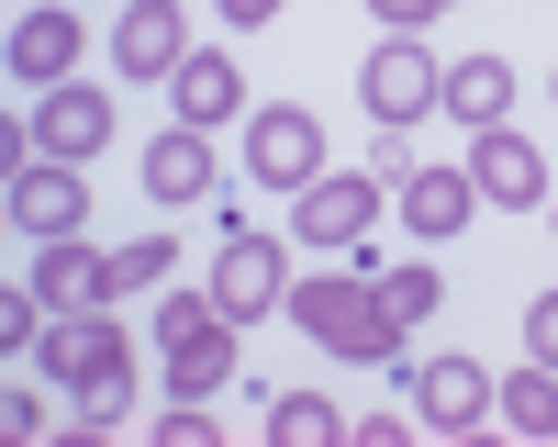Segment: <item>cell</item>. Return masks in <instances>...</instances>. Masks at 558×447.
<instances>
[{
  "label": "cell",
  "mask_w": 558,
  "mask_h": 447,
  "mask_svg": "<svg viewBox=\"0 0 558 447\" xmlns=\"http://www.w3.org/2000/svg\"><path fill=\"white\" fill-rule=\"evenodd\" d=\"M34 358H45V380L78 402V436H112L123 425V402H134V336L112 325V302L57 313V325L34 336Z\"/></svg>",
  "instance_id": "obj_1"
},
{
  "label": "cell",
  "mask_w": 558,
  "mask_h": 447,
  "mask_svg": "<svg viewBox=\"0 0 558 447\" xmlns=\"http://www.w3.org/2000/svg\"><path fill=\"white\" fill-rule=\"evenodd\" d=\"M436 89H447V68L425 57V34H380V45H368V68H357V101H368L380 134H413V123L436 112Z\"/></svg>",
  "instance_id": "obj_2"
},
{
  "label": "cell",
  "mask_w": 558,
  "mask_h": 447,
  "mask_svg": "<svg viewBox=\"0 0 558 447\" xmlns=\"http://www.w3.org/2000/svg\"><path fill=\"white\" fill-rule=\"evenodd\" d=\"M235 325H257V313H279L291 302V246L279 235H257V224H223V246H213V280H202Z\"/></svg>",
  "instance_id": "obj_3"
},
{
  "label": "cell",
  "mask_w": 558,
  "mask_h": 447,
  "mask_svg": "<svg viewBox=\"0 0 558 447\" xmlns=\"http://www.w3.org/2000/svg\"><path fill=\"white\" fill-rule=\"evenodd\" d=\"M78 224H89V179H78V157H23L12 168V235L23 246H57V235H78Z\"/></svg>",
  "instance_id": "obj_4"
},
{
  "label": "cell",
  "mask_w": 558,
  "mask_h": 447,
  "mask_svg": "<svg viewBox=\"0 0 558 447\" xmlns=\"http://www.w3.org/2000/svg\"><path fill=\"white\" fill-rule=\"evenodd\" d=\"M413 414L436 436H481V425H502V380L481 358H413Z\"/></svg>",
  "instance_id": "obj_5"
},
{
  "label": "cell",
  "mask_w": 558,
  "mask_h": 447,
  "mask_svg": "<svg viewBox=\"0 0 558 447\" xmlns=\"http://www.w3.org/2000/svg\"><path fill=\"white\" fill-rule=\"evenodd\" d=\"M246 179H268V191H313V179H324V123L302 101L246 112Z\"/></svg>",
  "instance_id": "obj_6"
},
{
  "label": "cell",
  "mask_w": 558,
  "mask_h": 447,
  "mask_svg": "<svg viewBox=\"0 0 558 447\" xmlns=\"http://www.w3.org/2000/svg\"><path fill=\"white\" fill-rule=\"evenodd\" d=\"M78 45H89V23L68 12V0H45V12L12 23L0 68H12V89H68V78H78Z\"/></svg>",
  "instance_id": "obj_7"
},
{
  "label": "cell",
  "mask_w": 558,
  "mask_h": 447,
  "mask_svg": "<svg viewBox=\"0 0 558 447\" xmlns=\"http://www.w3.org/2000/svg\"><path fill=\"white\" fill-rule=\"evenodd\" d=\"M470 179H481L492 213H547V157H536V134H514V123L470 134Z\"/></svg>",
  "instance_id": "obj_8"
},
{
  "label": "cell",
  "mask_w": 558,
  "mask_h": 447,
  "mask_svg": "<svg viewBox=\"0 0 558 447\" xmlns=\"http://www.w3.org/2000/svg\"><path fill=\"white\" fill-rule=\"evenodd\" d=\"M368 224H380V179H336V168H324L313 191L291 202V235L302 246H368Z\"/></svg>",
  "instance_id": "obj_9"
},
{
  "label": "cell",
  "mask_w": 558,
  "mask_h": 447,
  "mask_svg": "<svg viewBox=\"0 0 558 447\" xmlns=\"http://www.w3.org/2000/svg\"><path fill=\"white\" fill-rule=\"evenodd\" d=\"M179 57H191L179 0H123V23H112V78H179Z\"/></svg>",
  "instance_id": "obj_10"
},
{
  "label": "cell",
  "mask_w": 558,
  "mask_h": 447,
  "mask_svg": "<svg viewBox=\"0 0 558 447\" xmlns=\"http://www.w3.org/2000/svg\"><path fill=\"white\" fill-rule=\"evenodd\" d=\"M470 202H481V179H470V168H391V213H402L425 246H447L458 224H470Z\"/></svg>",
  "instance_id": "obj_11"
},
{
  "label": "cell",
  "mask_w": 558,
  "mask_h": 447,
  "mask_svg": "<svg viewBox=\"0 0 558 447\" xmlns=\"http://www.w3.org/2000/svg\"><path fill=\"white\" fill-rule=\"evenodd\" d=\"M34 146L45 157H101L112 146V89H34Z\"/></svg>",
  "instance_id": "obj_12"
},
{
  "label": "cell",
  "mask_w": 558,
  "mask_h": 447,
  "mask_svg": "<svg viewBox=\"0 0 558 447\" xmlns=\"http://www.w3.org/2000/svg\"><path fill=\"white\" fill-rule=\"evenodd\" d=\"M134 168H146V191H157L168 213H191V202L213 191V179H223V168H213V134H202V123H168L157 146L134 157Z\"/></svg>",
  "instance_id": "obj_13"
},
{
  "label": "cell",
  "mask_w": 558,
  "mask_h": 447,
  "mask_svg": "<svg viewBox=\"0 0 558 447\" xmlns=\"http://www.w3.org/2000/svg\"><path fill=\"white\" fill-rule=\"evenodd\" d=\"M436 112H458L470 134L514 123V57H458V68H447V89H436Z\"/></svg>",
  "instance_id": "obj_14"
},
{
  "label": "cell",
  "mask_w": 558,
  "mask_h": 447,
  "mask_svg": "<svg viewBox=\"0 0 558 447\" xmlns=\"http://www.w3.org/2000/svg\"><path fill=\"white\" fill-rule=\"evenodd\" d=\"M368 291H380V280H368V257H357V268H313V280H291V325L336 347V336L357 325V302H368Z\"/></svg>",
  "instance_id": "obj_15"
},
{
  "label": "cell",
  "mask_w": 558,
  "mask_h": 447,
  "mask_svg": "<svg viewBox=\"0 0 558 447\" xmlns=\"http://www.w3.org/2000/svg\"><path fill=\"white\" fill-rule=\"evenodd\" d=\"M34 291H45V313H89V302H112V257L78 246V235H57L34 257Z\"/></svg>",
  "instance_id": "obj_16"
},
{
  "label": "cell",
  "mask_w": 558,
  "mask_h": 447,
  "mask_svg": "<svg viewBox=\"0 0 558 447\" xmlns=\"http://www.w3.org/2000/svg\"><path fill=\"white\" fill-rule=\"evenodd\" d=\"M168 101H179V123H235L246 112V68L235 57H179V78H168Z\"/></svg>",
  "instance_id": "obj_17"
},
{
  "label": "cell",
  "mask_w": 558,
  "mask_h": 447,
  "mask_svg": "<svg viewBox=\"0 0 558 447\" xmlns=\"http://www.w3.org/2000/svg\"><path fill=\"white\" fill-rule=\"evenodd\" d=\"M235 370H246V358H235V313H213L191 347H168V391H179V402H213Z\"/></svg>",
  "instance_id": "obj_18"
},
{
  "label": "cell",
  "mask_w": 558,
  "mask_h": 447,
  "mask_svg": "<svg viewBox=\"0 0 558 447\" xmlns=\"http://www.w3.org/2000/svg\"><path fill=\"white\" fill-rule=\"evenodd\" d=\"M336 358H357V370H413V325H402L380 291H368V302H357V325L336 336Z\"/></svg>",
  "instance_id": "obj_19"
},
{
  "label": "cell",
  "mask_w": 558,
  "mask_h": 447,
  "mask_svg": "<svg viewBox=\"0 0 558 447\" xmlns=\"http://www.w3.org/2000/svg\"><path fill=\"white\" fill-rule=\"evenodd\" d=\"M268 436H279V447H336V436H357V425H347L324 391H279V402H268Z\"/></svg>",
  "instance_id": "obj_20"
},
{
  "label": "cell",
  "mask_w": 558,
  "mask_h": 447,
  "mask_svg": "<svg viewBox=\"0 0 558 447\" xmlns=\"http://www.w3.org/2000/svg\"><path fill=\"white\" fill-rule=\"evenodd\" d=\"M502 425H514V436H558V370H547V358H525V370L502 380Z\"/></svg>",
  "instance_id": "obj_21"
},
{
  "label": "cell",
  "mask_w": 558,
  "mask_h": 447,
  "mask_svg": "<svg viewBox=\"0 0 558 447\" xmlns=\"http://www.w3.org/2000/svg\"><path fill=\"white\" fill-rule=\"evenodd\" d=\"M168 268H179V246H168V235L112 246V302H123V291H168Z\"/></svg>",
  "instance_id": "obj_22"
},
{
  "label": "cell",
  "mask_w": 558,
  "mask_h": 447,
  "mask_svg": "<svg viewBox=\"0 0 558 447\" xmlns=\"http://www.w3.org/2000/svg\"><path fill=\"white\" fill-rule=\"evenodd\" d=\"M380 302L402 313V325H425V313L447 302V280H436V268H425V257H402V268H380Z\"/></svg>",
  "instance_id": "obj_23"
},
{
  "label": "cell",
  "mask_w": 558,
  "mask_h": 447,
  "mask_svg": "<svg viewBox=\"0 0 558 447\" xmlns=\"http://www.w3.org/2000/svg\"><path fill=\"white\" fill-rule=\"evenodd\" d=\"M213 313H223L213 291H157V347H191V336L213 325Z\"/></svg>",
  "instance_id": "obj_24"
},
{
  "label": "cell",
  "mask_w": 558,
  "mask_h": 447,
  "mask_svg": "<svg viewBox=\"0 0 558 447\" xmlns=\"http://www.w3.org/2000/svg\"><path fill=\"white\" fill-rule=\"evenodd\" d=\"M157 447H213V402H168V414H157Z\"/></svg>",
  "instance_id": "obj_25"
},
{
  "label": "cell",
  "mask_w": 558,
  "mask_h": 447,
  "mask_svg": "<svg viewBox=\"0 0 558 447\" xmlns=\"http://www.w3.org/2000/svg\"><path fill=\"white\" fill-rule=\"evenodd\" d=\"M525 358H547V370H558V291L525 302Z\"/></svg>",
  "instance_id": "obj_26"
},
{
  "label": "cell",
  "mask_w": 558,
  "mask_h": 447,
  "mask_svg": "<svg viewBox=\"0 0 558 447\" xmlns=\"http://www.w3.org/2000/svg\"><path fill=\"white\" fill-rule=\"evenodd\" d=\"M368 23H380V34H425L436 0H368Z\"/></svg>",
  "instance_id": "obj_27"
},
{
  "label": "cell",
  "mask_w": 558,
  "mask_h": 447,
  "mask_svg": "<svg viewBox=\"0 0 558 447\" xmlns=\"http://www.w3.org/2000/svg\"><path fill=\"white\" fill-rule=\"evenodd\" d=\"M34 425H45V391L12 380V391H0V436H34Z\"/></svg>",
  "instance_id": "obj_28"
},
{
  "label": "cell",
  "mask_w": 558,
  "mask_h": 447,
  "mask_svg": "<svg viewBox=\"0 0 558 447\" xmlns=\"http://www.w3.org/2000/svg\"><path fill=\"white\" fill-rule=\"evenodd\" d=\"M223 23H279V0H213Z\"/></svg>",
  "instance_id": "obj_29"
},
{
  "label": "cell",
  "mask_w": 558,
  "mask_h": 447,
  "mask_svg": "<svg viewBox=\"0 0 558 447\" xmlns=\"http://www.w3.org/2000/svg\"><path fill=\"white\" fill-rule=\"evenodd\" d=\"M436 12H447V0H436Z\"/></svg>",
  "instance_id": "obj_30"
}]
</instances>
